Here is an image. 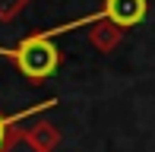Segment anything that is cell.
Wrapping results in <instances>:
<instances>
[{"label": "cell", "mask_w": 155, "mask_h": 152, "mask_svg": "<svg viewBox=\"0 0 155 152\" xmlns=\"http://www.w3.org/2000/svg\"><path fill=\"white\" fill-rule=\"evenodd\" d=\"M0 57H6L13 67H16V73L25 76L32 86H41V82H48L54 73H57L63 54H60L57 41H54V35H51V29H45V32L25 35L13 48L0 45Z\"/></svg>", "instance_id": "obj_1"}, {"label": "cell", "mask_w": 155, "mask_h": 152, "mask_svg": "<svg viewBox=\"0 0 155 152\" xmlns=\"http://www.w3.org/2000/svg\"><path fill=\"white\" fill-rule=\"evenodd\" d=\"M98 13H101V19H108L127 32L149 16V0H104Z\"/></svg>", "instance_id": "obj_2"}, {"label": "cell", "mask_w": 155, "mask_h": 152, "mask_svg": "<svg viewBox=\"0 0 155 152\" xmlns=\"http://www.w3.org/2000/svg\"><path fill=\"white\" fill-rule=\"evenodd\" d=\"M51 108H57V98H48V101H38V105L25 108V111H16V114H3V111H0V152L6 149V143H10V136L16 133V124L29 121V117L41 114V111H51Z\"/></svg>", "instance_id": "obj_3"}, {"label": "cell", "mask_w": 155, "mask_h": 152, "mask_svg": "<svg viewBox=\"0 0 155 152\" xmlns=\"http://www.w3.org/2000/svg\"><path fill=\"white\" fill-rule=\"evenodd\" d=\"M120 38H124V29H117V25L108 22V19L89 25V45H92L95 51H101V54H111L117 45H120Z\"/></svg>", "instance_id": "obj_4"}, {"label": "cell", "mask_w": 155, "mask_h": 152, "mask_svg": "<svg viewBox=\"0 0 155 152\" xmlns=\"http://www.w3.org/2000/svg\"><path fill=\"white\" fill-rule=\"evenodd\" d=\"M25 133H29V140L41 152H54V149L60 146V140H63V136H60V127H54L51 121H35Z\"/></svg>", "instance_id": "obj_5"}, {"label": "cell", "mask_w": 155, "mask_h": 152, "mask_svg": "<svg viewBox=\"0 0 155 152\" xmlns=\"http://www.w3.org/2000/svg\"><path fill=\"white\" fill-rule=\"evenodd\" d=\"M3 152H41V149L29 140V133H25V130H16V133L10 136V143H6Z\"/></svg>", "instance_id": "obj_6"}, {"label": "cell", "mask_w": 155, "mask_h": 152, "mask_svg": "<svg viewBox=\"0 0 155 152\" xmlns=\"http://www.w3.org/2000/svg\"><path fill=\"white\" fill-rule=\"evenodd\" d=\"M32 0H0V22H13Z\"/></svg>", "instance_id": "obj_7"}]
</instances>
